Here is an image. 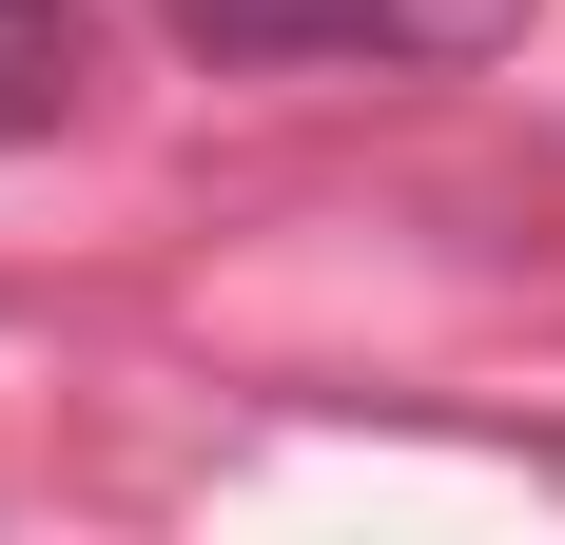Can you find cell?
<instances>
[{"instance_id": "1", "label": "cell", "mask_w": 565, "mask_h": 545, "mask_svg": "<svg viewBox=\"0 0 565 545\" xmlns=\"http://www.w3.org/2000/svg\"><path fill=\"white\" fill-rule=\"evenodd\" d=\"M215 78H274V58H391V78H449V58H508L546 0H157Z\"/></svg>"}, {"instance_id": "2", "label": "cell", "mask_w": 565, "mask_h": 545, "mask_svg": "<svg viewBox=\"0 0 565 545\" xmlns=\"http://www.w3.org/2000/svg\"><path fill=\"white\" fill-rule=\"evenodd\" d=\"M98 98V0H0V157Z\"/></svg>"}]
</instances>
